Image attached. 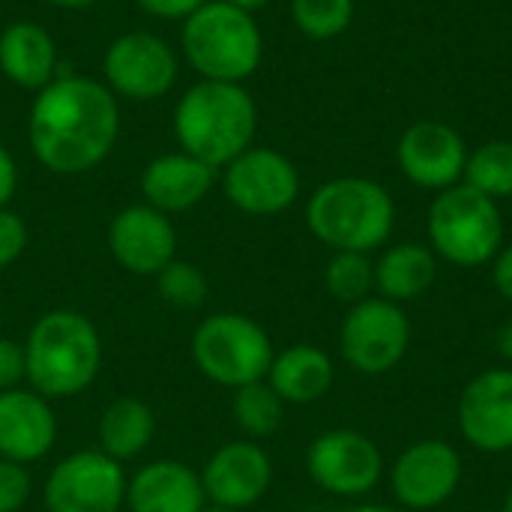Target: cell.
Here are the masks:
<instances>
[{
  "instance_id": "1",
  "label": "cell",
  "mask_w": 512,
  "mask_h": 512,
  "mask_svg": "<svg viewBox=\"0 0 512 512\" xmlns=\"http://www.w3.org/2000/svg\"><path fill=\"white\" fill-rule=\"evenodd\" d=\"M120 135L117 96L84 75H63L30 105L33 156L54 174H87L108 159Z\"/></svg>"
},
{
  "instance_id": "2",
  "label": "cell",
  "mask_w": 512,
  "mask_h": 512,
  "mask_svg": "<svg viewBox=\"0 0 512 512\" xmlns=\"http://www.w3.org/2000/svg\"><path fill=\"white\" fill-rule=\"evenodd\" d=\"M27 387L54 399L81 396L102 369V336L75 309H51L36 318L24 339Z\"/></svg>"
},
{
  "instance_id": "3",
  "label": "cell",
  "mask_w": 512,
  "mask_h": 512,
  "mask_svg": "<svg viewBox=\"0 0 512 512\" xmlns=\"http://www.w3.org/2000/svg\"><path fill=\"white\" fill-rule=\"evenodd\" d=\"M258 108L243 84L198 81L174 108V135L180 150L210 168H225L252 147Z\"/></svg>"
},
{
  "instance_id": "4",
  "label": "cell",
  "mask_w": 512,
  "mask_h": 512,
  "mask_svg": "<svg viewBox=\"0 0 512 512\" xmlns=\"http://www.w3.org/2000/svg\"><path fill=\"white\" fill-rule=\"evenodd\" d=\"M309 231L336 252L378 249L396 222L390 192L366 177H336L315 189L306 204Z\"/></svg>"
},
{
  "instance_id": "5",
  "label": "cell",
  "mask_w": 512,
  "mask_h": 512,
  "mask_svg": "<svg viewBox=\"0 0 512 512\" xmlns=\"http://www.w3.org/2000/svg\"><path fill=\"white\" fill-rule=\"evenodd\" d=\"M183 54L204 81L243 84L261 63L264 39L252 12L228 0H207L183 21Z\"/></svg>"
},
{
  "instance_id": "6",
  "label": "cell",
  "mask_w": 512,
  "mask_h": 512,
  "mask_svg": "<svg viewBox=\"0 0 512 512\" xmlns=\"http://www.w3.org/2000/svg\"><path fill=\"white\" fill-rule=\"evenodd\" d=\"M273 357L276 351L267 330L240 312L207 315L192 333V360L198 372L228 390L267 381Z\"/></svg>"
},
{
  "instance_id": "7",
  "label": "cell",
  "mask_w": 512,
  "mask_h": 512,
  "mask_svg": "<svg viewBox=\"0 0 512 512\" xmlns=\"http://www.w3.org/2000/svg\"><path fill=\"white\" fill-rule=\"evenodd\" d=\"M429 237L438 255L459 267H480L501 249L498 204L468 183L444 189L429 207Z\"/></svg>"
},
{
  "instance_id": "8",
  "label": "cell",
  "mask_w": 512,
  "mask_h": 512,
  "mask_svg": "<svg viewBox=\"0 0 512 512\" xmlns=\"http://www.w3.org/2000/svg\"><path fill=\"white\" fill-rule=\"evenodd\" d=\"M129 477L120 462L102 450L63 456L42 489L48 512H120L126 507Z\"/></svg>"
},
{
  "instance_id": "9",
  "label": "cell",
  "mask_w": 512,
  "mask_h": 512,
  "mask_svg": "<svg viewBox=\"0 0 512 512\" xmlns=\"http://www.w3.org/2000/svg\"><path fill=\"white\" fill-rule=\"evenodd\" d=\"M411 327L399 303L384 297H366L354 303L342 321L339 348L348 366L363 375H384L390 372L408 351Z\"/></svg>"
},
{
  "instance_id": "10",
  "label": "cell",
  "mask_w": 512,
  "mask_h": 512,
  "mask_svg": "<svg viewBox=\"0 0 512 512\" xmlns=\"http://www.w3.org/2000/svg\"><path fill=\"white\" fill-rule=\"evenodd\" d=\"M225 198L249 216L285 213L300 195V174L288 156L270 147H249L225 165Z\"/></svg>"
},
{
  "instance_id": "11",
  "label": "cell",
  "mask_w": 512,
  "mask_h": 512,
  "mask_svg": "<svg viewBox=\"0 0 512 512\" xmlns=\"http://www.w3.org/2000/svg\"><path fill=\"white\" fill-rule=\"evenodd\" d=\"M108 90L123 99H162L177 81V57L156 33H123L105 51Z\"/></svg>"
},
{
  "instance_id": "12",
  "label": "cell",
  "mask_w": 512,
  "mask_h": 512,
  "mask_svg": "<svg viewBox=\"0 0 512 512\" xmlns=\"http://www.w3.org/2000/svg\"><path fill=\"white\" fill-rule=\"evenodd\" d=\"M306 468L324 492L339 498H360L378 486L384 459L366 435L333 429L312 441L306 453Z\"/></svg>"
},
{
  "instance_id": "13",
  "label": "cell",
  "mask_w": 512,
  "mask_h": 512,
  "mask_svg": "<svg viewBox=\"0 0 512 512\" xmlns=\"http://www.w3.org/2000/svg\"><path fill=\"white\" fill-rule=\"evenodd\" d=\"M108 252L126 273L156 276L177 258V231L165 213L150 204H132L111 219Z\"/></svg>"
},
{
  "instance_id": "14",
  "label": "cell",
  "mask_w": 512,
  "mask_h": 512,
  "mask_svg": "<svg viewBox=\"0 0 512 512\" xmlns=\"http://www.w3.org/2000/svg\"><path fill=\"white\" fill-rule=\"evenodd\" d=\"M198 474L207 504L243 512L267 495L273 462L255 441H231L222 444Z\"/></svg>"
},
{
  "instance_id": "15",
  "label": "cell",
  "mask_w": 512,
  "mask_h": 512,
  "mask_svg": "<svg viewBox=\"0 0 512 512\" xmlns=\"http://www.w3.org/2000/svg\"><path fill=\"white\" fill-rule=\"evenodd\" d=\"M396 156L411 183L438 192L456 186L465 177V165H468V150L462 135L453 126L435 120L414 123L399 138Z\"/></svg>"
},
{
  "instance_id": "16",
  "label": "cell",
  "mask_w": 512,
  "mask_h": 512,
  "mask_svg": "<svg viewBox=\"0 0 512 512\" xmlns=\"http://www.w3.org/2000/svg\"><path fill=\"white\" fill-rule=\"evenodd\" d=\"M459 480V453L444 441H420L399 456L393 468V495L408 510H432L456 492Z\"/></svg>"
},
{
  "instance_id": "17",
  "label": "cell",
  "mask_w": 512,
  "mask_h": 512,
  "mask_svg": "<svg viewBox=\"0 0 512 512\" xmlns=\"http://www.w3.org/2000/svg\"><path fill=\"white\" fill-rule=\"evenodd\" d=\"M459 429L483 453L512 450V369L483 372L465 387Z\"/></svg>"
},
{
  "instance_id": "18",
  "label": "cell",
  "mask_w": 512,
  "mask_h": 512,
  "mask_svg": "<svg viewBox=\"0 0 512 512\" xmlns=\"http://www.w3.org/2000/svg\"><path fill=\"white\" fill-rule=\"evenodd\" d=\"M57 417L45 396L15 387L0 393V459L33 465L54 450Z\"/></svg>"
},
{
  "instance_id": "19",
  "label": "cell",
  "mask_w": 512,
  "mask_h": 512,
  "mask_svg": "<svg viewBox=\"0 0 512 512\" xmlns=\"http://www.w3.org/2000/svg\"><path fill=\"white\" fill-rule=\"evenodd\" d=\"M204 507L207 495L201 486V474L180 459H156L129 477V512H201Z\"/></svg>"
},
{
  "instance_id": "20",
  "label": "cell",
  "mask_w": 512,
  "mask_h": 512,
  "mask_svg": "<svg viewBox=\"0 0 512 512\" xmlns=\"http://www.w3.org/2000/svg\"><path fill=\"white\" fill-rule=\"evenodd\" d=\"M213 180H216V168L204 165L201 159L183 150L162 153L141 174L144 204H150L153 210L165 216L192 210L195 204L207 198V192L213 189Z\"/></svg>"
},
{
  "instance_id": "21",
  "label": "cell",
  "mask_w": 512,
  "mask_h": 512,
  "mask_svg": "<svg viewBox=\"0 0 512 512\" xmlns=\"http://www.w3.org/2000/svg\"><path fill=\"white\" fill-rule=\"evenodd\" d=\"M0 72L24 90L39 93L48 87L57 72V48L51 33L33 21H12L0 33Z\"/></svg>"
},
{
  "instance_id": "22",
  "label": "cell",
  "mask_w": 512,
  "mask_h": 512,
  "mask_svg": "<svg viewBox=\"0 0 512 512\" xmlns=\"http://www.w3.org/2000/svg\"><path fill=\"white\" fill-rule=\"evenodd\" d=\"M267 384L276 390L282 402L309 405L330 393L333 387V363L315 345H291L273 357L267 372Z\"/></svg>"
},
{
  "instance_id": "23",
  "label": "cell",
  "mask_w": 512,
  "mask_h": 512,
  "mask_svg": "<svg viewBox=\"0 0 512 512\" xmlns=\"http://www.w3.org/2000/svg\"><path fill=\"white\" fill-rule=\"evenodd\" d=\"M96 435H99V450L123 465L129 459H138L153 444L156 414L144 399L120 396L102 411Z\"/></svg>"
},
{
  "instance_id": "24",
  "label": "cell",
  "mask_w": 512,
  "mask_h": 512,
  "mask_svg": "<svg viewBox=\"0 0 512 512\" xmlns=\"http://www.w3.org/2000/svg\"><path fill=\"white\" fill-rule=\"evenodd\" d=\"M435 255L420 243H399L375 264V288L390 303H405L420 297L435 282Z\"/></svg>"
},
{
  "instance_id": "25",
  "label": "cell",
  "mask_w": 512,
  "mask_h": 512,
  "mask_svg": "<svg viewBox=\"0 0 512 512\" xmlns=\"http://www.w3.org/2000/svg\"><path fill=\"white\" fill-rule=\"evenodd\" d=\"M231 417L237 429L249 438H267L282 426L285 402L276 396V390L267 381L246 384L234 390L231 396Z\"/></svg>"
},
{
  "instance_id": "26",
  "label": "cell",
  "mask_w": 512,
  "mask_h": 512,
  "mask_svg": "<svg viewBox=\"0 0 512 512\" xmlns=\"http://www.w3.org/2000/svg\"><path fill=\"white\" fill-rule=\"evenodd\" d=\"M465 183L477 192L495 198L512 195V144L510 141H489L468 156Z\"/></svg>"
},
{
  "instance_id": "27",
  "label": "cell",
  "mask_w": 512,
  "mask_h": 512,
  "mask_svg": "<svg viewBox=\"0 0 512 512\" xmlns=\"http://www.w3.org/2000/svg\"><path fill=\"white\" fill-rule=\"evenodd\" d=\"M327 291L339 303H363L375 288V267L363 252H336L324 270Z\"/></svg>"
},
{
  "instance_id": "28",
  "label": "cell",
  "mask_w": 512,
  "mask_h": 512,
  "mask_svg": "<svg viewBox=\"0 0 512 512\" xmlns=\"http://www.w3.org/2000/svg\"><path fill=\"white\" fill-rule=\"evenodd\" d=\"M156 291L159 297L174 306V309H201L207 294H210V285H207V276L198 264H189V261H171L168 267H162L156 276Z\"/></svg>"
},
{
  "instance_id": "29",
  "label": "cell",
  "mask_w": 512,
  "mask_h": 512,
  "mask_svg": "<svg viewBox=\"0 0 512 512\" xmlns=\"http://www.w3.org/2000/svg\"><path fill=\"white\" fill-rule=\"evenodd\" d=\"M291 15L297 30L309 39H333L348 30L354 0H291Z\"/></svg>"
},
{
  "instance_id": "30",
  "label": "cell",
  "mask_w": 512,
  "mask_h": 512,
  "mask_svg": "<svg viewBox=\"0 0 512 512\" xmlns=\"http://www.w3.org/2000/svg\"><path fill=\"white\" fill-rule=\"evenodd\" d=\"M33 495V480L27 465L0 459V512H21Z\"/></svg>"
},
{
  "instance_id": "31",
  "label": "cell",
  "mask_w": 512,
  "mask_h": 512,
  "mask_svg": "<svg viewBox=\"0 0 512 512\" xmlns=\"http://www.w3.org/2000/svg\"><path fill=\"white\" fill-rule=\"evenodd\" d=\"M24 249H27V225L15 210L3 207L0 210V270L15 264L24 255Z\"/></svg>"
},
{
  "instance_id": "32",
  "label": "cell",
  "mask_w": 512,
  "mask_h": 512,
  "mask_svg": "<svg viewBox=\"0 0 512 512\" xmlns=\"http://www.w3.org/2000/svg\"><path fill=\"white\" fill-rule=\"evenodd\" d=\"M27 384V360H24V342L0 336V393L15 390Z\"/></svg>"
},
{
  "instance_id": "33",
  "label": "cell",
  "mask_w": 512,
  "mask_h": 512,
  "mask_svg": "<svg viewBox=\"0 0 512 512\" xmlns=\"http://www.w3.org/2000/svg\"><path fill=\"white\" fill-rule=\"evenodd\" d=\"M144 12L156 18H180L186 21L192 12H198L207 0H135Z\"/></svg>"
},
{
  "instance_id": "34",
  "label": "cell",
  "mask_w": 512,
  "mask_h": 512,
  "mask_svg": "<svg viewBox=\"0 0 512 512\" xmlns=\"http://www.w3.org/2000/svg\"><path fill=\"white\" fill-rule=\"evenodd\" d=\"M15 189H18V168H15L12 153L0 144V210L9 207Z\"/></svg>"
},
{
  "instance_id": "35",
  "label": "cell",
  "mask_w": 512,
  "mask_h": 512,
  "mask_svg": "<svg viewBox=\"0 0 512 512\" xmlns=\"http://www.w3.org/2000/svg\"><path fill=\"white\" fill-rule=\"evenodd\" d=\"M495 285H498V291L512 303V246L504 249L498 255V261H495Z\"/></svg>"
},
{
  "instance_id": "36",
  "label": "cell",
  "mask_w": 512,
  "mask_h": 512,
  "mask_svg": "<svg viewBox=\"0 0 512 512\" xmlns=\"http://www.w3.org/2000/svg\"><path fill=\"white\" fill-rule=\"evenodd\" d=\"M498 351H501L504 360H510L512 363V318L501 327V333H498Z\"/></svg>"
},
{
  "instance_id": "37",
  "label": "cell",
  "mask_w": 512,
  "mask_h": 512,
  "mask_svg": "<svg viewBox=\"0 0 512 512\" xmlns=\"http://www.w3.org/2000/svg\"><path fill=\"white\" fill-rule=\"evenodd\" d=\"M45 3L60 6V9H87V6H93V3H99V0H45Z\"/></svg>"
},
{
  "instance_id": "38",
  "label": "cell",
  "mask_w": 512,
  "mask_h": 512,
  "mask_svg": "<svg viewBox=\"0 0 512 512\" xmlns=\"http://www.w3.org/2000/svg\"><path fill=\"white\" fill-rule=\"evenodd\" d=\"M228 3H234V6H237V9H243V12H255V9L267 6L270 0H228Z\"/></svg>"
},
{
  "instance_id": "39",
  "label": "cell",
  "mask_w": 512,
  "mask_h": 512,
  "mask_svg": "<svg viewBox=\"0 0 512 512\" xmlns=\"http://www.w3.org/2000/svg\"><path fill=\"white\" fill-rule=\"evenodd\" d=\"M348 512H396V510H390V507H357V510H348Z\"/></svg>"
},
{
  "instance_id": "40",
  "label": "cell",
  "mask_w": 512,
  "mask_h": 512,
  "mask_svg": "<svg viewBox=\"0 0 512 512\" xmlns=\"http://www.w3.org/2000/svg\"><path fill=\"white\" fill-rule=\"evenodd\" d=\"M201 512H240V510H228V507H216V504H207Z\"/></svg>"
},
{
  "instance_id": "41",
  "label": "cell",
  "mask_w": 512,
  "mask_h": 512,
  "mask_svg": "<svg viewBox=\"0 0 512 512\" xmlns=\"http://www.w3.org/2000/svg\"><path fill=\"white\" fill-rule=\"evenodd\" d=\"M504 512H512V489H510V495H507V504H504Z\"/></svg>"
}]
</instances>
